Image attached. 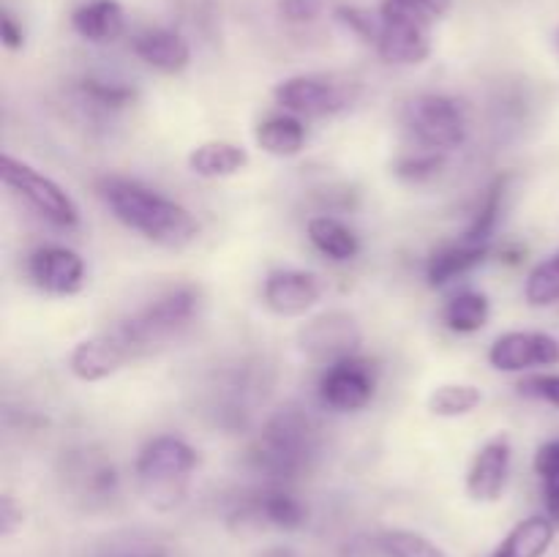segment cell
Segmentation results:
<instances>
[{
    "instance_id": "6da1fadb",
    "label": "cell",
    "mask_w": 559,
    "mask_h": 557,
    "mask_svg": "<svg viewBox=\"0 0 559 557\" xmlns=\"http://www.w3.org/2000/svg\"><path fill=\"white\" fill-rule=\"evenodd\" d=\"M98 194L123 227L164 249H183L200 235V222L191 216L189 208L140 180L107 175L98 180Z\"/></svg>"
},
{
    "instance_id": "7a4b0ae2",
    "label": "cell",
    "mask_w": 559,
    "mask_h": 557,
    "mask_svg": "<svg viewBox=\"0 0 559 557\" xmlns=\"http://www.w3.org/2000/svg\"><path fill=\"white\" fill-rule=\"evenodd\" d=\"M320 448L317 426L304 410L284 407L267 418L249 451L251 467L271 484L282 486L311 467Z\"/></svg>"
},
{
    "instance_id": "3957f363",
    "label": "cell",
    "mask_w": 559,
    "mask_h": 557,
    "mask_svg": "<svg viewBox=\"0 0 559 557\" xmlns=\"http://www.w3.org/2000/svg\"><path fill=\"white\" fill-rule=\"evenodd\" d=\"M453 0H382L377 52L385 63L418 66L431 55V25Z\"/></svg>"
},
{
    "instance_id": "277c9868",
    "label": "cell",
    "mask_w": 559,
    "mask_h": 557,
    "mask_svg": "<svg viewBox=\"0 0 559 557\" xmlns=\"http://www.w3.org/2000/svg\"><path fill=\"white\" fill-rule=\"evenodd\" d=\"M197 470V451L175 435H158L145 442L134 464L142 497L158 511L180 506Z\"/></svg>"
},
{
    "instance_id": "5b68a950",
    "label": "cell",
    "mask_w": 559,
    "mask_h": 557,
    "mask_svg": "<svg viewBox=\"0 0 559 557\" xmlns=\"http://www.w3.org/2000/svg\"><path fill=\"white\" fill-rule=\"evenodd\" d=\"M197 311H200V293L191 284H180V287L167 289L156 300L142 306L136 315L120 322L115 331L123 336V342L129 344L136 358L142 353H151L158 344H167L169 339H178L194 322Z\"/></svg>"
},
{
    "instance_id": "8992f818",
    "label": "cell",
    "mask_w": 559,
    "mask_h": 557,
    "mask_svg": "<svg viewBox=\"0 0 559 557\" xmlns=\"http://www.w3.org/2000/svg\"><path fill=\"white\" fill-rule=\"evenodd\" d=\"M402 123L407 129V134L415 140V145L440 153L464 145L469 131V120L462 102H456L453 96H445V93H424V96H415L404 107Z\"/></svg>"
},
{
    "instance_id": "52a82bcc",
    "label": "cell",
    "mask_w": 559,
    "mask_h": 557,
    "mask_svg": "<svg viewBox=\"0 0 559 557\" xmlns=\"http://www.w3.org/2000/svg\"><path fill=\"white\" fill-rule=\"evenodd\" d=\"M0 175H3L5 189L20 197L27 208H33L44 222L55 224L60 229H71L80 224V208H76L74 197L27 162L5 153L3 164H0Z\"/></svg>"
},
{
    "instance_id": "ba28073f",
    "label": "cell",
    "mask_w": 559,
    "mask_h": 557,
    "mask_svg": "<svg viewBox=\"0 0 559 557\" xmlns=\"http://www.w3.org/2000/svg\"><path fill=\"white\" fill-rule=\"evenodd\" d=\"M360 96V85L325 74H295L273 87V98L284 112L298 118H328L353 107Z\"/></svg>"
},
{
    "instance_id": "9c48e42d",
    "label": "cell",
    "mask_w": 559,
    "mask_h": 557,
    "mask_svg": "<svg viewBox=\"0 0 559 557\" xmlns=\"http://www.w3.org/2000/svg\"><path fill=\"white\" fill-rule=\"evenodd\" d=\"M66 489L85 506H109L120 491V475L112 459L98 448H76L63 459Z\"/></svg>"
},
{
    "instance_id": "30bf717a",
    "label": "cell",
    "mask_w": 559,
    "mask_h": 557,
    "mask_svg": "<svg viewBox=\"0 0 559 557\" xmlns=\"http://www.w3.org/2000/svg\"><path fill=\"white\" fill-rule=\"evenodd\" d=\"M364 333L347 311H325L314 320L306 322L298 333V344L306 358L317 360L322 366H333L338 360H347L358 355Z\"/></svg>"
},
{
    "instance_id": "8fae6325",
    "label": "cell",
    "mask_w": 559,
    "mask_h": 557,
    "mask_svg": "<svg viewBox=\"0 0 559 557\" xmlns=\"http://www.w3.org/2000/svg\"><path fill=\"white\" fill-rule=\"evenodd\" d=\"M377 391V366L371 360L353 358L325 366L320 377V399L336 413H358L369 407Z\"/></svg>"
},
{
    "instance_id": "7c38bea8",
    "label": "cell",
    "mask_w": 559,
    "mask_h": 557,
    "mask_svg": "<svg viewBox=\"0 0 559 557\" xmlns=\"http://www.w3.org/2000/svg\"><path fill=\"white\" fill-rule=\"evenodd\" d=\"M306 519H309V511L304 502L278 484H271L267 489L257 491L251 500H246L229 522L240 530H298L304 528Z\"/></svg>"
},
{
    "instance_id": "4fadbf2b",
    "label": "cell",
    "mask_w": 559,
    "mask_h": 557,
    "mask_svg": "<svg viewBox=\"0 0 559 557\" xmlns=\"http://www.w3.org/2000/svg\"><path fill=\"white\" fill-rule=\"evenodd\" d=\"M27 273L38 289L58 298H69L85 287V260L69 246H38L27 257Z\"/></svg>"
},
{
    "instance_id": "5bb4252c",
    "label": "cell",
    "mask_w": 559,
    "mask_h": 557,
    "mask_svg": "<svg viewBox=\"0 0 559 557\" xmlns=\"http://www.w3.org/2000/svg\"><path fill=\"white\" fill-rule=\"evenodd\" d=\"M489 364L497 371H533L559 364V342L540 331H508L489 349Z\"/></svg>"
},
{
    "instance_id": "9a60e30c",
    "label": "cell",
    "mask_w": 559,
    "mask_h": 557,
    "mask_svg": "<svg viewBox=\"0 0 559 557\" xmlns=\"http://www.w3.org/2000/svg\"><path fill=\"white\" fill-rule=\"evenodd\" d=\"M322 298V284L314 273L300 268H276L265 276L262 300L278 317H300Z\"/></svg>"
},
{
    "instance_id": "2e32d148",
    "label": "cell",
    "mask_w": 559,
    "mask_h": 557,
    "mask_svg": "<svg viewBox=\"0 0 559 557\" xmlns=\"http://www.w3.org/2000/svg\"><path fill=\"white\" fill-rule=\"evenodd\" d=\"M131 358H134L131 347L112 328L107 333H98V336L76 342V347L69 355V369L76 380L98 382L123 369Z\"/></svg>"
},
{
    "instance_id": "e0dca14e",
    "label": "cell",
    "mask_w": 559,
    "mask_h": 557,
    "mask_svg": "<svg viewBox=\"0 0 559 557\" xmlns=\"http://www.w3.org/2000/svg\"><path fill=\"white\" fill-rule=\"evenodd\" d=\"M513 448L511 437L497 435L475 453L467 473V495L475 502H497L506 491L508 478H511Z\"/></svg>"
},
{
    "instance_id": "ac0fdd59",
    "label": "cell",
    "mask_w": 559,
    "mask_h": 557,
    "mask_svg": "<svg viewBox=\"0 0 559 557\" xmlns=\"http://www.w3.org/2000/svg\"><path fill=\"white\" fill-rule=\"evenodd\" d=\"M136 58L162 74H180L191 63V47L180 33L167 27H147L131 42Z\"/></svg>"
},
{
    "instance_id": "d6986e66",
    "label": "cell",
    "mask_w": 559,
    "mask_h": 557,
    "mask_svg": "<svg viewBox=\"0 0 559 557\" xmlns=\"http://www.w3.org/2000/svg\"><path fill=\"white\" fill-rule=\"evenodd\" d=\"M491 246L489 244H469V240L459 238L456 244H445L442 249H437L429 257V265H426V278H429L431 287H445L453 278L464 276L473 268H478L480 262L489 257Z\"/></svg>"
},
{
    "instance_id": "ffe728a7",
    "label": "cell",
    "mask_w": 559,
    "mask_h": 557,
    "mask_svg": "<svg viewBox=\"0 0 559 557\" xmlns=\"http://www.w3.org/2000/svg\"><path fill=\"white\" fill-rule=\"evenodd\" d=\"M71 27L93 44L115 42L126 31V11L118 0H87L74 9Z\"/></svg>"
},
{
    "instance_id": "44dd1931",
    "label": "cell",
    "mask_w": 559,
    "mask_h": 557,
    "mask_svg": "<svg viewBox=\"0 0 559 557\" xmlns=\"http://www.w3.org/2000/svg\"><path fill=\"white\" fill-rule=\"evenodd\" d=\"M246 167H249V151L227 140L202 142L189 153L191 173L207 180L229 178V175H238Z\"/></svg>"
},
{
    "instance_id": "7402d4cb",
    "label": "cell",
    "mask_w": 559,
    "mask_h": 557,
    "mask_svg": "<svg viewBox=\"0 0 559 557\" xmlns=\"http://www.w3.org/2000/svg\"><path fill=\"white\" fill-rule=\"evenodd\" d=\"M257 145L276 158H293L306 147V126L298 115L278 112L262 120L254 131Z\"/></svg>"
},
{
    "instance_id": "603a6c76",
    "label": "cell",
    "mask_w": 559,
    "mask_h": 557,
    "mask_svg": "<svg viewBox=\"0 0 559 557\" xmlns=\"http://www.w3.org/2000/svg\"><path fill=\"white\" fill-rule=\"evenodd\" d=\"M311 246L333 262H349L360 254V240L353 229L333 216H314L306 224Z\"/></svg>"
},
{
    "instance_id": "cb8c5ba5",
    "label": "cell",
    "mask_w": 559,
    "mask_h": 557,
    "mask_svg": "<svg viewBox=\"0 0 559 557\" xmlns=\"http://www.w3.org/2000/svg\"><path fill=\"white\" fill-rule=\"evenodd\" d=\"M555 541V522L546 517H530L508 533L491 557H544Z\"/></svg>"
},
{
    "instance_id": "d4e9b609",
    "label": "cell",
    "mask_w": 559,
    "mask_h": 557,
    "mask_svg": "<svg viewBox=\"0 0 559 557\" xmlns=\"http://www.w3.org/2000/svg\"><path fill=\"white\" fill-rule=\"evenodd\" d=\"M491 304L484 293L475 289H464V293L453 295L445 306H442V322L451 328L453 333H475L489 322Z\"/></svg>"
},
{
    "instance_id": "484cf974",
    "label": "cell",
    "mask_w": 559,
    "mask_h": 557,
    "mask_svg": "<svg viewBox=\"0 0 559 557\" xmlns=\"http://www.w3.org/2000/svg\"><path fill=\"white\" fill-rule=\"evenodd\" d=\"M480 402H484L480 388L469 386V382H445L431 391L429 410L440 418H459V415L473 413Z\"/></svg>"
},
{
    "instance_id": "4316f807",
    "label": "cell",
    "mask_w": 559,
    "mask_h": 557,
    "mask_svg": "<svg viewBox=\"0 0 559 557\" xmlns=\"http://www.w3.org/2000/svg\"><path fill=\"white\" fill-rule=\"evenodd\" d=\"M506 189H508V178H497L495 183L489 186L486 191L484 202H480L478 213H475L473 224L464 229L462 238L469 240V244H489L491 233L497 229V222H500L502 213V200H506Z\"/></svg>"
},
{
    "instance_id": "83f0119b",
    "label": "cell",
    "mask_w": 559,
    "mask_h": 557,
    "mask_svg": "<svg viewBox=\"0 0 559 557\" xmlns=\"http://www.w3.org/2000/svg\"><path fill=\"white\" fill-rule=\"evenodd\" d=\"M442 169H445V153L426 151V147H415L413 153H404V156L393 164V173H396L404 183H429V180H435Z\"/></svg>"
},
{
    "instance_id": "f1b7e54d",
    "label": "cell",
    "mask_w": 559,
    "mask_h": 557,
    "mask_svg": "<svg viewBox=\"0 0 559 557\" xmlns=\"http://www.w3.org/2000/svg\"><path fill=\"white\" fill-rule=\"evenodd\" d=\"M524 295H527L530 306H551L559 300V251L551 254L549 260L538 262L530 271L527 284H524Z\"/></svg>"
},
{
    "instance_id": "f546056e",
    "label": "cell",
    "mask_w": 559,
    "mask_h": 557,
    "mask_svg": "<svg viewBox=\"0 0 559 557\" xmlns=\"http://www.w3.org/2000/svg\"><path fill=\"white\" fill-rule=\"evenodd\" d=\"M380 544L385 557H451L442 546L413 530H388Z\"/></svg>"
},
{
    "instance_id": "4dcf8cb0",
    "label": "cell",
    "mask_w": 559,
    "mask_h": 557,
    "mask_svg": "<svg viewBox=\"0 0 559 557\" xmlns=\"http://www.w3.org/2000/svg\"><path fill=\"white\" fill-rule=\"evenodd\" d=\"M93 557H169L158 541L145 538L136 533L112 535V538L102 541Z\"/></svg>"
},
{
    "instance_id": "1f68e13d",
    "label": "cell",
    "mask_w": 559,
    "mask_h": 557,
    "mask_svg": "<svg viewBox=\"0 0 559 557\" xmlns=\"http://www.w3.org/2000/svg\"><path fill=\"white\" fill-rule=\"evenodd\" d=\"M80 91L87 102L104 109H123L129 107V104H134L136 98L134 87L112 80H85Z\"/></svg>"
},
{
    "instance_id": "d6a6232c",
    "label": "cell",
    "mask_w": 559,
    "mask_h": 557,
    "mask_svg": "<svg viewBox=\"0 0 559 557\" xmlns=\"http://www.w3.org/2000/svg\"><path fill=\"white\" fill-rule=\"evenodd\" d=\"M336 20L342 22L347 31H353L355 36L364 38V42L377 44V38H380V16L369 14V11L360 9V5H338Z\"/></svg>"
},
{
    "instance_id": "836d02e7",
    "label": "cell",
    "mask_w": 559,
    "mask_h": 557,
    "mask_svg": "<svg viewBox=\"0 0 559 557\" xmlns=\"http://www.w3.org/2000/svg\"><path fill=\"white\" fill-rule=\"evenodd\" d=\"M519 393L530 399H538V402L551 404L559 410V375L551 371H538V375H527L519 380Z\"/></svg>"
},
{
    "instance_id": "e575fe53",
    "label": "cell",
    "mask_w": 559,
    "mask_h": 557,
    "mask_svg": "<svg viewBox=\"0 0 559 557\" xmlns=\"http://www.w3.org/2000/svg\"><path fill=\"white\" fill-rule=\"evenodd\" d=\"M282 14L289 22H314L325 11V0H282Z\"/></svg>"
},
{
    "instance_id": "d590c367",
    "label": "cell",
    "mask_w": 559,
    "mask_h": 557,
    "mask_svg": "<svg viewBox=\"0 0 559 557\" xmlns=\"http://www.w3.org/2000/svg\"><path fill=\"white\" fill-rule=\"evenodd\" d=\"M535 473L544 481L559 478V437L538 448V453H535Z\"/></svg>"
},
{
    "instance_id": "8d00e7d4",
    "label": "cell",
    "mask_w": 559,
    "mask_h": 557,
    "mask_svg": "<svg viewBox=\"0 0 559 557\" xmlns=\"http://www.w3.org/2000/svg\"><path fill=\"white\" fill-rule=\"evenodd\" d=\"M0 42L11 52L22 49V44H25V31H22V25L14 20L9 9H3V14H0Z\"/></svg>"
},
{
    "instance_id": "74e56055",
    "label": "cell",
    "mask_w": 559,
    "mask_h": 557,
    "mask_svg": "<svg viewBox=\"0 0 559 557\" xmlns=\"http://www.w3.org/2000/svg\"><path fill=\"white\" fill-rule=\"evenodd\" d=\"M22 524V508L11 495L0 497V533L11 535Z\"/></svg>"
},
{
    "instance_id": "f35d334b",
    "label": "cell",
    "mask_w": 559,
    "mask_h": 557,
    "mask_svg": "<svg viewBox=\"0 0 559 557\" xmlns=\"http://www.w3.org/2000/svg\"><path fill=\"white\" fill-rule=\"evenodd\" d=\"M544 500L551 522L559 524V478L544 481Z\"/></svg>"
},
{
    "instance_id": "ab89813d",
    "label": "cell",
    "mask_w": 559,
    "mask_h": 557,
    "mask_svg": "<svg viewBox=\"0 0 559 557\" xmlns=\"http://www.w3.org/2000/svg\"><path fill=\"white\" fill-rule=\"evenodd\" d=\"M257 557H295L293 549H284V546H271V549H265L262 555Z\"/></svg>"
}]
</instances>
